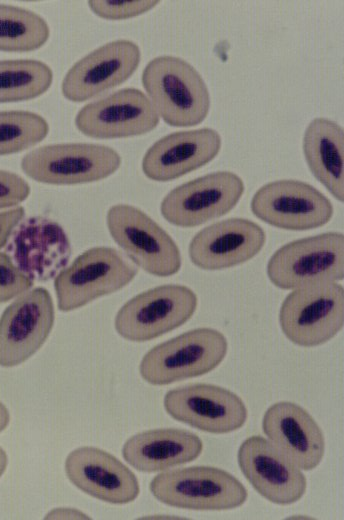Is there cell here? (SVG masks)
<instances>
[{
	"label": "cell",
	"mask_w": 344,
	"mask_h": 520,
	"mask_svg": "<svg viewBox=\"0 0 344 520\" xmlns=\"http://www.w3.org/2000/svg\"><path fill=\"white\" fill-rule=\"evenodd\" d=\"M142 85L158 116L174 127L200 124L209 113V90L200 73L186 60L170 55L148 62Z\"/></svg>",
	"instance_id": "cell-1"
},
{
	"label": "cell",
	"mask_w": 344,
	"mask_h": 520,
	"mask_svg": "<svg viewBox=\"0 0 344 520\" xmlns=\"http://www.w3.org/2000/svg\"><path fill=\"white\" fill-rule=\"evenodd\" d=\"M227 339L220 331L189 330L150 349L139 365L141 377L152 385H167L214 370L225 358Z\"/></svg>",
	"instance_id": "cell-2"
},
{
	"label": "cell",
	"mask_w": 344,
	"mask_h": 520,
	"mask_svg": "<svg viewBox=\"0 0 344 520\" xmlns=\"http://www.w3.org/2000/svg\"><path fill=\"white\" fill-rule=\"evenodd\" d=\"M161 503L191 510H231L243 505L248 493L229 472L211 466H191L165 471L149 484Z\"/></svg>",
	"instance_id": "cell-3"
},
{
	"label": "cell",
	"mask_w": 344,
	"mask_h": 520,
	"mask_svg": "<svg viewBox=\"0 0 344 520\" xmlns=\"http://www.w3.org/2000/svg\"><path fill=\"white\" fill-rule=\"evenodd\" d=\"M137 273V266L115 248L88 249L55 277L58 308L78 309L125 287Z\"/></svg>",
	"instance_id": "cell-4"
},
{
	"label": "cell",
	"mask_w": 344,
	"mask_h": 520,
	"mask_svg": "<svg viewBox=\"0 0 344 520\" xmlns=\"http://www.w3.org/2000/svg\"><path fill=\"white\" fill-rule=\"evenodd\" d=\"M282 332L302 347L322 345L344 324V290L337 282L315 283L293 289L279 310Z\"/></svg>",
	"instance_id": "cell-5"
},
{
	"label": "cell",
	"mask_w": 344,
	"mask_h": 520,
	"mask_svg": "<svg viewBox=\"0 0 344 520\" xmlns=\"http://www.w3.org/2000/svg\"><path fill=\"white\" fill-rule=\"evenodd\" d=\"M267 276L280 289L341 281L344 276V235L326 232L289 242L270 257Z\"/></svg>",
	"instance_id": "cell-6"
},
{
	"label": "cell",
	"mask_w": 344,
	"mask_h": 520,
	"mask_svg": "<svg viewBox=\"0 0 344 520\" xmlns=\"http://www.w3.org/2000/svg\"><path fill=\"white\" fill-rule=\"evenodd\" d=\"M121 157L113 148L94 143H61L36 148L21 160L33 180L53 185L83 184L115 173Z\"/></svg>",
	"instance_id": "cell-7"
},
{
	"label": "cell",
	"mask_w": 344,
	"mask_h": 520,
	"mask_svg": "<svg viewBox=\"0 0 344 520\" xmlns=\"http://www.w3.org/2000/svg\"><path fill=\"white\" fill-rule=\"evenodd\" d=\"M197 305L196 294L184 285L157 286L134 296L119 309L115 330L129 341H149L183 325Z\"/></svg>",
	"instance_id": "cell-8"
},
{
	"label": "cell",
	"mask_w": 344,
	"mask_h": 520,
	"mask_svg": "<svg viewBox=\"0 0 344 520\" xmlns=\"http://www.w3.org/2000/svg\"><path fill=\"white\" fill-rule=\"evenodd\" d=\"M106 223L118 246L149 274L167 277L181 268V254L175 241L139 208L113 205L107 212Z\"/></svg>",
	"instance_id": "cell-9"
},
{
	"label": "cell",
	"mask_w": 344,
	"mask_h": 520,
	"mask_svg": "<svg viewBox=\"0 0 344 520\" xmlns=\"http://www.w3.org/2000/svg\"><path fill=\"white\" fill-rule=\"evenodd\" d=\"M251 211L263 222L284 230L305 231L327 224L331 201L314 186L294 179L269 182L252 197Z\"/></svg>",
	"instance_id": "cell-10"
},
{
	"label": "cell",
	"mask_w": 344,
	"mask_h": 520,
	"mask_svg": "<svg viewBox=\"0 0 344 520\" xmlns=\"http://www.w3.org/2000/svg\"><path fill=\"white\" fill-rule=\"evenodd\" d=\"M244 193V183L235 173L217 171L183 183L162 200L160 211L169 223L190 228L231 211Z\"/></svg>",
	"instance_id": "cell-11"
},
{
	"label": "cell",
	"mask_w": 344,
	"mask_h": 520,
	"mask_svg": "<svg viewBox=\"0 0 344 520\" xmlns=\"http://www.w3.org/2000/svg\"><path fill=\"white\" fill-rule=\"evenodd\" d=\"M55 320L52 297L36 287L16 298L0 317V366L20 365L48 338Z\"/></svg>",
	"instance_id": "cell-12"
},
{
	"label": "cell",
	"mask_w": 344,
	"mask_h": 520,
	"mask_svg": "<svg viewBox=\"0 0 344 520\" xmlns=\"http://www.w3.org/2000/svg\"><path fill=\"white\" fill-rule=\"evenodd\" d=\"M163 404L175 420L213 434L240 429L248 416L247 407L237 394L207 383L171 389L165 394Z\"/></svg>",
	"instance_id": "cell-13"
},
{
	"label": "cell",
	"mask_w": 344,
	"mask_h": 520,
	"mask_svg": "<svg viewBox=\"0 0 344 520\" xmlns=\"http://www.w3.org/2000/svg\"><path fill=\"white\" fill-rule=\"evenodd\" d=\"M5 246V253L33 282L55 278L71 257L66 232L56 221L44 216L21 220Z\"/></svg>",
	"instance_id": "cell-14"
},
{
	"label": "cell",
	"mask_w": 344,
	"mask_h": 520,
	"mask_svg": "<svg viewBox=\"0 0 344 520\" xmlns=\"http://www.w3.org/2000/svg\"><path fill=\"white\" fill-rule=\"evenodd\" d=\"M159 116L139 89L124 88L86 104L75 117L77 129L98 139L138 136L152 131Z\"/></svg>",
	"instance_id": "cell-15"
},
{
	"label": "cell",
	"mask_w": 344,
	"mask_h": 520,
	"mask_svg": "<svg viewBox=\"0 0 344 520\" xmlns=\"http://www.w3.org/2000/svg\"><path fill=\"white\" fill-rule=\"evenodd\" d=\"M239 468L252 487L268 501L290 505L306 492L301 469L262 436H251L237 453Z\"/></svg>",
	"instance_id": "cell-16"
},
{
	"label": "cell",
	"mask_w": 344,
	"mask_h": 520,
	"mask_svg": "<svg viewBox=\"0 0 344 520\" xmlns=\"http://www.w3.org/2000/svg\"><path fill=\"white\" fill-rule=\"evenodd\" d=\"M138 45L127 39L106 43L78 60L63 78L61 91L72 102H82L116 87L136 71Z\"/></svg>",
	"instance_id": "cell-17"
},
{
	"label": "cell",
	"mask_w": 344,
	"mask_h": 520,
	"mask_svg": "<svg viewBox=\"0 0 344 520\" xmlns=\"http://www.w3.org/2000/svg\"><path fill=\"white\" fill-rule=\"evenodd\" d=\"M265 231L245 218H228L213 223L191 239V262L203 270H222L245 263L264 247Z\"/></svg>",
	"instance_id": "cell-18"
},
{
	"label": "cell",
	"mask_w": 344,
	"mask_h": 520,
	"mask_svg": "<svg viewBox=\"0 0 344 520\" xmlns=\"http://www.w3.org/2000/svg\"><path fill=\"white\" fill-rule=\"evenodd\" d=\"M70 482L82 492L107 503L134 501L140 486L135 474L109 452L93 446L71 451L64 463Z\"/></svg>",
	"instance_id": "cell-19"
},
{
	"label": "cell",
	"mask_w": 344,
	"mask_h": 520,
	"mask_svg": "<svg viewBox=\"0 0 344 520\" xmlns=\"http://www.w3.org/2000/svg\"><path fill=\"white\" fill-rule=\"evenodd\" d=\"M262 430L301 470H313L321 463L325 453L324 434L300 405L289 401L272 404L263 415Z\"/></svg>",
	"instance_id": "cell-20"
},
{
	"label": "cell",
	"mask_w": 344,
	"mask_h": 520,
	"mask_svg": "<svg viewBox=\"0 0 344 520\" xmlns=\"http://www.w3.org/2000/svg\"><path fill=\"white\" fill-rule=\"evenodd\" d=\"M221 146V136L211 128L174 132L150 146L142 170L154 181L174 180L212 161Z\"/></svg>",
	"instance_id": "cell-21"
},
{
	"label": "cell",
	"mask_w": 344,
	"mask_h": 520,
	"mask_svg": "<svg viewBox=\"0 0 344 520\" xmlns=\"http://www.w3.org/2000/svg\"><path fill=\"white\" fill-rule=\"evenodd\" d=\"M202 450V440L191 431L157 428L131 436L122 447V456L136 470L152 473L189 463Z\"/></svg>",
	"instance_id": "cell-22"
},
{
	"label": "cell",
	"mask_w": 344,
	"mask_h": 520,
	"mask_svg": "<svg viewBox=\"0 0 344 520\" xmlns=\"http://www.w3.org/2000/svg\"><path fill=\"white\" fill-rule=\"evenodd\" d=\"M302 147L313 176L335 199L343 202V128L328 118H314L305 129Z\"/></svg>",
	"instance_id": "cell-23"
},
{
	"label": "cell",
	"mask_w": 344,
	"mask_h": 520,
	"mask_svg": "<svg viewBox=\"0 0 344 520\" xmlns=\"http://www.w3.org/2000/svg\"><path fill=\"white\" fill-rule=\"evenodd\" d=\"M53 72L35 59L0 60V103L31 100L52 85Z\"/></svg>",
	"instance_id": "cell-24"
},
{
	"label": "cell",
	"mask_w": 344,
	"mask_h": 520,
	"mask_svg": "<svg viewBox=\"0 0 344 520\" xmlns=\"http://www.w3.org/2000/svg\"><path fill=\"white\" fill-rule=\"evenodd\" d=\"M49 36V25L39 14L25 8L0 4V51H34L41 48Z\"/></svg>",
	"instance_id": "cell-25"
},
{
	"label": "cell",
	"mask_w": 344,
	"mask_h": 520,
	"mask_svg": "<svg viewBox=\"0 0 344 520\" xmlns=\"http://www.w3.org/2000/svg\"><path fill=\"white\" fill-rule=\"evenodd\" d=\"M49 132L47 121L39 114L0 111V156L21 152L41 142Z\"/></svg>",
	"instance_id": "cell-26"
},
{
	"label": "cell",
	"mask_w": 344,
	"mask_h": 520,
	"mask_svg": "<svg viewBox=\"0 0 344 520\" xmlns=\"http://www.w3.org/2000/svg\"><path fill=\"white\" fill-rule=\"evenodd\" d=\"M89 8L97 16L107 20H123L144 14L159 1H89Z\"/></svg>",
	"instance_id": "cell-27"
},
{
	"label": "cell",
	"mask_w": 344,
	"mask_h": 520,
	"mask_svg": "<svg viewBox=\"0 0 344 520\" xmlns=\"http://www.w3.org/2000/svg\"><path fill=\"white\" fill-rule=\"evenodd\" d=\"M33 281L3 252H0V303L28 291Z\"/></svg>",
	"instance_id": "cell-28"
},
{
	"label": "cell",
	"mask_w": 344,
	"mask_h": 520,
	"mask_svg": "<svg viewBox=\"0 0 344 520\" xmlns=\"http://www.w3.org/2000/svg\"><path fill=\"white\" fill-rule=\"evenodd\" d=\"M30 194L29 184L18 174L0 170V209L23 202Z\"/></svg>",
	"instance_id": "cell-29"
},
{
	"label": "cell",
	"mask_w": 344,
	"mask_h": 520,
	"mask_svg": "<svg viewBox=\"0 0 344 520\" xmlns=\"http://www.w3.org/2000/svg\"><path fill=\"white\" fill-rule=\"evenodd\" d=\"M24 215L25 209L22 206L0 212V249L7 244L13 230L21 222Z\"/></svg>",
	"instance_id": "cell-30"
},
{
	"label": "cell",
	"mask_w": 344,
	"mask_h": 520,
	"mask_svg": "<svg viewBox=\"0 0 344 520\" xmlns=\"http://www.w3.org/2000/svg\"><path fill=\"white\" fill-rule=\"evenodd\" d=\"M46 519H88L86 514L74 508H55L46 516Z\"/></svg>",
	"instance_id": "cell-31"
},
{
	"label": "cell",
	"mask_w": 344,
	"mask_h": 520,
	"mask_svg": "<svg viewBox=\"0 0 344 520\" xmlns=\"http://www.w3.org/2000/svg\"><path fill=\"white\" fill-rule=\"evenodd\" d=\"M10 422V413L7 407L0 402V432L6 429Z\"/></svg>",
	"instance_id": "cell-32"
},
{
	"label": "cell",
	"mask_w": 344,
	"mask_h": 520,
	"mask_svg": "<svg viewBox=\"0 0 344 520\" xmlns=\"http://www.w3.org/2000/svg\"><path fill=\"white\" fill-rule=\"evenodd\" d=\"M7 465H8V456L5 452V450L2 447H0V477L5 472Z\"/></svg>",
	"instance_id": "cell-33"
}]
</instances>
